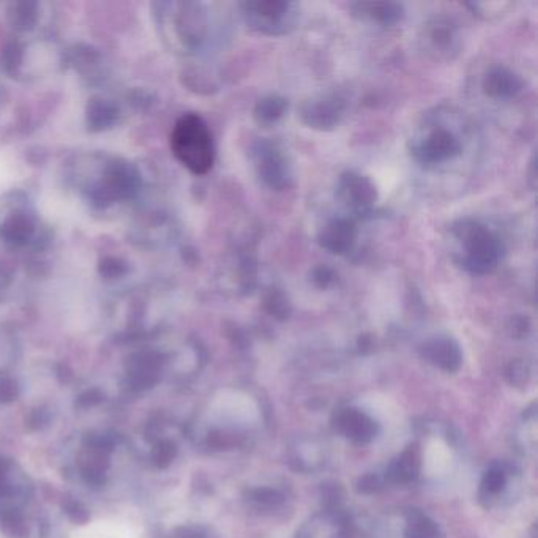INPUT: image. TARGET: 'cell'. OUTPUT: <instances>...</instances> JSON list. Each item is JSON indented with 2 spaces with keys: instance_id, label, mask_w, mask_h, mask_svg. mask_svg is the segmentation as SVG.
I'll return each mask as SVG.
<instances>
[{
  "instance_id": "9a60e30c",
  "label": "cell",
  "mask_w": 538,
  "mask_h": 538,
  "mask_svg": "<svg viewBox=\"0 0 538 538\" xmlns=\"http://www.w3.org/2000/svg\"><path fill=\"white\" fill-rule=\"evenodd\" d=\"M288 109V101L278 95L261 98L255 106V119L259 125H272L280 120Z\"/></svg>"
},
{
  "instance_id": "ffe728a7",
  "label": "cell",
  "mask_w": 538,
  "mask_h": 538,
  "mask_svg": "<svg viewBox=\"0 0 538 538\" xmlns=\"http://www.w3.org/2000/svg\"><path fill=\"white\" fill-rule=\"evenodd\" d=\"M505 376L509 379L510 384L515 385V387H523L529 381V368L521 360H515L507 367Z\"/></svg>"
},
{
  "instance_id": "8992f818",
  "label": "cell",
  "mask_w": 538,
  "mask_h": 538,
  "mask_svg": "<svg viewBox=\"0 0 538 538\" xmlns=\"http://www.w3.org/2000/svg\"><path fill=\"white\" fill-rule=\"evenodd\" d=\"M337 198L351 212L367 213L378 201V188L370 177L354 171L344 172L338 179Z\"/></svg>"
},
{
  "instance_id": "d6986e66",
  "label": "cell",
  "mask_w": 538,
  "mask_h": 538,
  "mask_svg": "<svg viewBox=\"0 0 538 538\" xmlns=\"http://www.w3.org/2000/svg\"><path fill=\"white\" fill-rule=\"evenodd\" d=\"M266 308L272 316L278 319H286L289 314V303L281 292H272L266 300Z\"/></svg>"
},
{
  "instance_id": "30bf717a",
  "label": "cell",
  "mask_w": 538,
  "mask_h": 538,
  "mask_svg": "<svg viewBox=\"0 0 538 538\" xmlns=\"http://www.w3.org/2000/svg\"><path fill=\"white\" fill-rule=\"evenodd\" d=\"M420 354L426 362L447 373H456L463 363L460 346L452 338H431L420 346Z\"/></svg>"
},
{
  "instance_id": "5bb4252c",
  "label": "cell",
  "mask_w": 538,
  "mask_h": 538,
  "mask_svg": "<svg viewBox=\"0 0 538 538\" xmlns=\"http://www.w3.org/2000/svg\"><path fill=\"white\" fill-rule=\"evenodd\" d=\"M420 450L417 445H411L401 453L400 458L393 461L387 469V479L397 485H406L419 477Z\"/></svg>"
},
{
  "instance_id": "603a6c76",
  "label": "cell",
  "mask_w": 538,
  "mask_h": 538,
  "mask_svg": "<svg viewBox=\"0 0 538 538\" xmlns=\"http://www.w3.org/2000/svg\"><path fill=\"white\" fill-rule=\"evenodd\" d=\"M154 456L158 466H161V468L168 466L174 460V456H176V447L171 442H161L157 449H155Z\"/></svg>"
},
{
  "instance_id": "52a82bcc",
  "label": "cell",
  "mask_w": 538,
  "mask_h": 538,
  "mask_svg": "<svg viewBox=\"0 0 538 538\" xmlns=\"http://www.w3.org/2000/svg\"><path fill=\"white\" fill-rule=\"evenodd\" d=\"M346 111V100L338 94H327L305 101L300 108L303 124L316 130H332L340 124Z\"/></svg>"
},
{
  "instance_id": "d4e9b609",
  "label": "cell",
  "mask_w": 538,
  "mask_h": 538,
  "mask_svg": "<svg viewBox=\"0 0 538 538\" xmlns=\"http://www.w3.org/2000/svg\"><path fill=\"white\" fill-rule=\"evenodd\" d=\"M209 445H212L215 449H226L231 445V438H229L228 434L215 431L209 436Z\"/></svg>"
},
{
  "instance_id": "5b68a950",
  "label": "cell",
  "mask_w": 538,
  "mask_h": 538,
  "mask_svg": "<svg viewBox=\"0 0 538 538\" xmlns=\"http://www.w3.org/2000/svg\"><path fill=\"white\" fill-rule=\"evenodd\" d=\"M251 158L256 174L270 190L283 191L291 187V165L278 144L269 139H261L253 146Z\"/></svg>"
},
{
  "instance_id": "3957f363",
  "label": "cell",
  "mask_w": 538,
  "mask_h": 538,
  "mask_svg": "<svg viewBox=\"0 0 538 538\" xmlns=\"http://www.w3.org/2000/svg\"><path fill=\"white\" fill-rule=\"evenodd\" d=\"M463 141L447 125H430L411 141V155L423 166H439L460 157Z\"/></svg>"
},
{
  "instance_id": "9c48e42d",
  "label": "cell",
  "mask_w": 538,
  "mask_h": 538,
  "mask_svg": "<svg viewBox=\"0 0 538 538\" xmlns=\"http://www.w3.org/2000/svg\"><path fill=\"white\" fill-rule=\"evenodd\" d=\"M357 240V226L351 218L338 217L330 220L319 231L318 242L333 255H346Z\"/></svg>"
},
{
  "instance_id": "7c38bea8",
  "label": "cell",
  "mask_w": 538,
  "mask_h": 538,
  "mask_svg": "<svg viewBox=\"0 0 538 538\" xmlns=\"http://www.w3.org/2000/svg\"><path fill=\"white\" fill-rule=\"evenodd\" d=\"M482 87L488 97L510 100L523 90V81L509 68L494 67L486 73Z\"/></svg>"
},
{
  "instance_id": "83f0119b",
  "label": "cell",
  "mask_w": 538,
  "mask_h": 538,
  "mask_svg": "<svg viewBox=\"0 0 538 538\" xmlns=\"http://www.w3.org/2000/svg\"><path fill=\"white\" fill-rule=\"evenodd\" d=\"M337 538H357V534H355L354 529H351V527H343Z\"/></svg>"
},
{
  "instance_id": "cb8c5ba5",
  "label": "cell",
  "mask_w": 538,
  "mask_h": 538,
  "mask_svg": "<svg viewBox=\"0 0 538 538\" xmlns=\"http://www.w3.org/2000/svg\"><path fill=\"white\" fill-rule=\"evenodd\" d=\"M509 332L512 337L523 338L524 335H527V332H529V321L521 318V316L512 318V321H510Z\"/></svg>"
},
{
  "instance_id": "f1b7e54d",
  "label": "cell",
  "mask_w": 538,
  "mask_h": 538,
  "mask_svg": "<svg viewBox=\"0 0 538 538\" xmlns=\"http://www.w3.org/2000/svg\"><path fill=\"white\" fill-rule=\"evenodd\" d=\"M299 538H305V537H303V535H299Z\"/></svg>"
},
{
  "instance_id": "e0dca14e",
  "label": "cell",
  "mask_w": 538,
  "mask_h": 538,
  "mask_svg": "<svg viewBox=\"0 0 538 538\" xmlns=\"http://www.w3.org/2000/svg\"><path fill=\"white\" fill-rule=\"evenodd\" d=\"M250 501L258 507H264V509H275L278 505L283 504L284 496L278 490L273 488H258V490H251L248 493Z\"/></svg>"
},
{
  "instance_id": "484cf974",
  "label": "cell",
  "mask_w": 538,
  "mask_h": 538,
  "mask_svg": "<svg viewBox=\"0 0 538 538\" xmlns=\"http://www.w3.org/2000/svg\"><path fill=\"white\" fill-rule=\"evenodd\" d=\"M174 538H206L199 529L196 527H182L177 531V534L174 535Z\"/></svg>"
},
{
  "instance_id": "7a4b0ae2",
  "label": "cell",
  "mask_w": 538,
  "mask_h": 538,
  "mask_svg": "<svg viewBox=\"0 0 538 538\" xmlns=\"http://www.w3.org/2000/svg\"><path fill=\"white\" fill-rule=\"evenodd\" d=\"M172 154L196 176L212 169L215 146L206 120L198 114H185L177 120L171 135Z\"/></svg>"
},
{
  "instance_id": "8fae6325",
  "label": "cell",
  "mask_w": 538,
  "mask_h": 538,
  "mask_svg": "<svg viewBox=\"0 0 538 538\" xmlns=\"http://www.w3.org/2000/svg\"><path fill=\"white\" fill-rule=\"evenodd\" d=\"M337 428L355 444H368L378 434V425L359 409H343L337 417Z\"/></svg>"
},
{
  "instance_id": "4316f807",
  "label": "cell",
  "mask_w": 538,
  "mask_h": 538,
  "mask_svg": "<svg viewBox=\"0 0 538 538\" xmlns=\"http://www.w3.org/2000/svg\"><path fill=\"white\" fill-rule=\"evenodd\" d=\"M15 389L7 387V384H0V400H12L15 397Z\"/></svg>"
},
{
  "instance_id": "7402d4cb",
  "label": "cell",
  "mask_w": 538,
  "mask_h": 538,
  "mask_svg": "<svg viewBox=\"0 0 538 538\" xmlns=\"http://www.w3.org/2000/svg\"><path fill=\"white\" fill-rule=\"evenodd\" d=\"M382 490V480L378 475H363L362 479L357 482V491L363 494H374Z\"/></svg>"
},
{
  "instance_id": "ac0fdd59",
  "label": "cell",
  "mask_w": 538,
  "mask_h": 538,
  "mask_svg": "<svg viewBox=\"0 0 538 538\" xmlns=\"http://www.w3.org/2000/svg\"><path fill=\"white\" fill-rule=\"evenodd\" d=\"M507 485V475L501 468L493 466L483 475L482 490L486 494H499Z\"/></svg>"
},
{
  "instance_id": "2e32d148",
  "label": "cell",
  "mask_w": 538,
  "mask_h": 538,
  "mask_svg": "<svg viewBox=\"0 0 538 538\" xmlns=\"http://www.w3.org/2000/svg\"><path fill=\"white\" fill-rule=\"evenodd\" d=\"M404 535L406 538H442L438 524L420 512H412L409 515Z\"/></svg>"
},
{
  "instance_id": "6da1fadb",
  "label": "cell",
  "mask_w": 538,
  "mask_h": 538,
  "mask_svg": "<svg viewBox=\"0 0 538 538\" xmlns=\"http://www.w3.org/2000/svg\"><path fill=\"white\" fill-rule=\"evenodd\" d=\"M452 255L468 272L486 275L501 266L505 255L504 243L496 232L480 221L460 220L450 231Z\"/></svg>"
},
{
  "instance_id": "277c9868",
  "label": "cell",
  "mask_w": 538,
  "mask_h": 538,
  "mask_svg": "<svg viewBox=\"0 0 538 538\" xmlns=\"http://www.w3.org/2000/svg\"><path fill=\"white\" fill-rule=\"evenodd\" d=\"M248 27L264 35L289 34L299 19L297 5L284 0H255L240 4Z\"/></svg>"
},
{
  "instance_id": "ba28073f",
  "label": "cell",
  "mask_w": 538,
  "mask_h": 538,
  "mask_svg": "<svg viewBox=\"0 0 538 538\" xmlns=\"http://www.w3.org/2000/svg\"><path fill=\"white\" fill-rule=\"evenodd\" d=\"M425 46L438 59H452L460 49L458 26L449 18H436L425 29Z\"/></svg>"
},
{
  "instance_id": "4fadbf2b",
  "label": "cell",
  "mask_w": 538,
  "mask_h": 538,
  "mask_svg": "<svg viewBox=\"0 0 538 538\" xmlns=\"http://www.w3.org/2000/svg\"><path fill=\"white\" fill-rule=\"evenodd\" d=\"M352 12L357 18L379 26H393L403 21L404 8L395 2H359L352 5Z\"/></svg>"
},
{
  "instance_id": "44dd1931",
  "label": "cell",
  "mask_w": 538,
  "mask_h": 538,
  "mask_svg": "<svg viewBox=\"0 0 538 538\" xmlns=\"http://www.w3.org/2000/svg\"><path fill=\"white\" fill-rule=\"evenodd\" d=\"M311 280L318 288L327 289L330 284L335 283V273L326 266H319L311 272Z\"/></svg>"
}]
</instances>
